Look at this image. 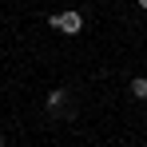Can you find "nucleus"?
<instances>
[{"label":"nucleus","mask_w":147,"mask_h":147,"mask_svg":"<svg viewBox=\"0 0 147 147\" xmlns=\"http://www.w3.org/2000/svg\"><path fill=\"white\" fill-rule=\"evenodd\" d=\"M139 8H143V12H147V0H139Z\"/></svg>","instance_id":"20e7f679"},{"label":"nucleus","mask_w":147,"mask_h":147,"mask_svg":"<svg viewBox=\"0 0 147 147\" xmlns=\"http://www.w3.org/2000/svg\"><path fill=\"white\" fill-rule=\"evenodd\" d=\"M0 147H4V135H0Z\"/></svg>","instance_id":"39448f33"},{"label":"nucleus","mask_w":147,"mask_h":147,"mask_svg":"<svg viewBox=\"0 0 147 147\" xmlns=\"http://www.w3.org/2000/svg\"><path fill=\"white\" fill-rule=\"evenodd\" d=\"M52 28L64 32V36H76V32H84V16L80 12H56L52 16Z\"/></svg>","instance_id":"f257e3e1"},{"label":"nucleus","mask_w":147,"mask_h":147,"mask_svg":"<svg viewBox=\"0 0 147 147\" xmlns=\"http://www.w3.org/2000/svg\"><path fill=\"white\" fill-rule=\"evenodd\" d=\"M64 96H68V92H60V88L48 92V107H52V111H60V107H64Z\"/></svg>","instance_id":"7ed1b4c3"},{"label":"nucleus","mask_w":147,"mask_h":147,"mask_svg":"<svg viewBox=\"0 0 147 147\" xmlns=\"http://www.w3.org/2000/svg\"><path fill=\"white\" fill-rule=\"evenodd\" d=\"M131 96H135V99H147V80H143V76L131 80Z\"/></svg>","instance_id":"f03ea898"}]
</instances>
